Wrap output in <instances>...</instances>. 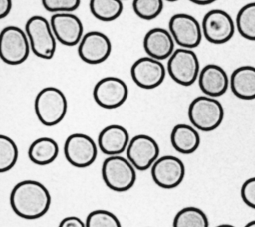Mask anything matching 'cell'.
Returning <instances> with one entry per match:
<instances>
[{"label":"cell","instance_id":"cell-11","mask_svg":"<svg viewBox=\"0 0 255 227\" xmlns=\"http://www.w3.org/2000/svg\"><path fill=\"white\" fill-rule=\"evenodd\" d=\"M128 88L125 81L118 77L102 78L94 87L93 98L103 109L113 110L120 108L128 99Z\"/></svg>","mask_w":255,"mask_h":227},{"label":"cell","instance_id":"cell-6","mask_svg":"<svg viewBox=\"0 0 255 227\" xmlns=\"http://www.w3.org/2000/svg\"><path fill=\"white\" fill-rule=\"evenodd\" d=\"M31 45L26 31L17 26H7L0 34V57L8 65L23 64L29 57Z\"/></svg>","mask_w":255,"mask_h":227},{"label":"cell","instance_id":"cell-22","mask_svg":"<svg viewBox=\"0 0 255 227\" xmlns=\"http://www.w3.org/2000/svg\"><path fill=\"white\" fill-rule=\"evenodd\" d=\"M59 154L58 142L48 136L35 139L29 146L28 156L37 165H48L56 160Z\"/></svg>","mask_w":255,"mask_h":227},{"label":"cell","instance_id":"cell-23","mask_svg":"<svg viewBox=\"0 0 255 227\" xmlns=\"http://www.w3.org/2000/svg\"><path fill=\"white\" fill-rule=\"evenodd\" d=\"M123 10V0H90L91 13L103 22L115 21L122 15Z\"/></svg>","mask_w":255,"mask_h":227},{"label":"cell","instance_id":"cell-19","mask_svg":"<svg viewBox=\"0 0 255 227\" xmlns=\"http://www.w3.org/2000/svg\"><path fill=\"white\" fill-rule=\"evenodd\" d=\"M129 140V134L126 127L120 124H110L100 131L98 146L108 156L121 155L127 150Z\"/></svg>","mask_w":255,"mask_h":227},{"label":"cell","instance_id":"cell-7","mask_svg":"<svg viewBox=\"0 0 255 227\" xmlns=\"http://www.w3.org/2000/svg\"><path fill=\"white\" fill-rule=\"evenodd\" d=\"M200 70L199 60L192 49L176 48L167 59V74L180 86H191L197 81Z\"/></svg>","mask_w":255,"mask_h":227},{"label":"cell","instance_id":"cell-32","mask_svg":"<svg viewBox=\"0 0 255 227\" xmlns=\"http://www.w3.org/2000/svg\"><path fill=\"white\" fill-rule=\"evenodd\" d=\"M12 0H0V18L7 17L12 10Z\"/></svg>","mask_w":255,"mask_h":227},{"label":"cell","instance_id":"cell-33","mask_svg":"<svg viewBox=\"0 0 255 227\" xmlns=\"http://www.w3.org/2000/svg\"><path fill=\"white\" fill-rule=\"evenodd\" d=\"M188 1H190L191 3L196 4V5H209L213 2H215L216 0H188Z\"/></svg>","mask_w":255,"mask_h":227},{"label":"cell","instance_id":"cell-28","mask_svg":"<svg viewBox=\"0 0 255 227\" xmlns=\"http://www.w3.org/2000/svg\"><path fill=\"white\" fill-rule=\"evenodd\" d=\"M86 227H122V224L113 212L105 209H96L88 214Z\"/></svg>","mask_w":255,"mask_h":227},{"label":"cell","instance_id":"cell-24","mask_svg":"<svg viewBox=\"0 0 255 227\" xmlns=\"http://www.w3.org/2000/svg\"><path fill=\"white\" fill-rule=\"evenodd\" d=\"M172 227H209V221L202 209L186 206L175 214Z\"/></svg>","mask_w":255,"mask_h":227},{"label":"cell","instance_id":"cell-9","mask_svg":"<svg viewBox=\"0 0 255 227\" xmlns=\"http://www.w3.org/2000/svg\"><path fill=\"white\" fill-rule=\"evenodd\" d=\"M168 31L179 48H196L203 37L201 23L185 13H177L170 17Z\"/></svg>","mask_w":255,"mask_h":227},{"label":"cell","instance_id":"cell-31","mask_svg":"<svg viewBox=\"0 0 255 227\" xmlns=\"http://www.w3.org/2000/svg\"><path fill=\"white\" fill-rule=\"evenodd\" d=\"M59 227H86V222L78 216H67L61 220Z\"/></svg>","mask_w":255,"mask_h":227},{"label":"cell","instance_id":"cell-16","mask_svg":"<svg viewBox=\"0 0 255 227\" xmlns=\"http://www.w3.org/2000/svg\"><path fill=\"white\" fill-rule=\"evenodd\" d=\"M50 23L57 41L65 46H78L85 35L81 19L73 12L53 14Z\"/></svg>","mask_w":255,"mask_h":227},{"label":"cell","instance_id":"cell-14","mask_svg":"<svg viewBox=\"0 0 255 227\" xmlns=\"http://www.w3.org/2000/svg\"><path fill=\"white\" fill-rule=\"evenodd\" d=\"M126 153L136 170L144 171L151 168L159 157V146L153 137L137 134L130 138Z\"/></svg>","mask_w":255,"mask_h":227},{"label":"cell","instance_id":"cell-27","mask_svg":"<svg viewBox=\"0 0 255 227\" xmlns=\"http://www.w3.org/2000/svg\"><path fill=\"white\" fill-rule=\"evenodd\" d=\"M163 0H132L134 14L142 20H152L160 15Z\"/></svg>","mask_w":255,"mask_h":227},{"label":"cell","instance_id":"cell-21","mask_svg":"<svg viewBox=\"0 0 255 227\" xmlns=\"http://www.w3.org/2000/svg\"><path fill=\"white\" fill-rule=\"evenodd\" d=\"M197 130L198 129L190 124H175L170 132V142L172 147L182 154H190L194 152L200 144V136Z\"/></svg>","mask_w":255,"mask_h":227},{"label":"cell","instance_id":"cell-29","mask_svg":"<svg viewBox=\"0 0 255 227\" xmlns=\"http://www.w3.org/2000/svg\"><path fill=\"white\" fill-rule=\"evenodd\" d=\"M43 7L51 13H71L81 5V0H42Z\"/></svg>","mask_w":255,"mask_h":227},{"label":"cell","instance_id":"cell-13","mask_svg":"<svg viewBox=\"0 0 255 227\" xmlns=\"http://www.w3.org/2000/svg\"><path fill=\"white\" fill-rule=\"evenodd\" d=\"M154 183L164 189L177 187L184 178L185 166L182 160L174 155L159 156L150 168Z\"/></svg>","mask_w":255,"mask_h":227},{"label":"cell","instance_id":"cell-34","mask_svg":"<svg viewBox=\"0 0 255 227\" xmlns=\"http://www.w3.org/2000/svg\"><path fill=\"white\" fill-rule=\"evenodd\" d=\"M244 227H255V219L254 220H251L249 222H247Z\"/></svg>","mask_w":255,"mask_h":227},{"label":"cell","instance_id":"cell-18","mask_svg":"<svg viewBox=\"0 0 255 227\" xmlns=\"http://www.w3.org/2000/svg\"><path fill=\"white\" fill-rule=\"evenodd\" d=\"M198 86L200 91L208 97L217 98L224 95L229 88V77L223 68L215 64L204 66L199 73Z\"/></svg>","mask_w":255,"mask_h":227},{"label":"cell","instance_id":"cell-4","mask_svg":"<svg viewBox=\"0 0 255 227\" xmlns=\"http://www.w3.org/2000/svg\"><path fill=\"white\" fill-rule=\"evenodd\" d=\"M32 53L41 59H52L57 50V39L50 21L41 16L34 15L28 19L25 26Z\"/></svg>","mask_w":255,"mask_h":227},{"label":"cell","instance_id":"cell-15","mask_svg":"<svg viewBox=\"0 0 255 227\" xmlns=\"http://www.w3.org/2000/svg\"><path fill=\"white\" fill-rule=\"evenodd\" d=\"M112 53L110 38L100 31L86 33L78 45L80 59L89 65L104 63Z\"/></svg>","mask_w":255,"mask_h":227},{"label":"cell","instance_id":"cell-12","mask_svg":"<svg viewBox=\"0 0 255 227\" xmlns=\"http://www.w3.org/2000/svg\"><path fill=\"white\" fill-rule=\"evenodd\" d=\"M166 72L161 61L149 56L137 59L130 67V77L133 83L144 90L159 87L165 79Z\"/></svg>","mask_w":255,"mask_h":227},{"label":"cell","instance_id":"cell-10","mask_svg":"<svg viewBox=\"0 0 255 227\" xmlns=\"http://www.w3.org/2000/svg\"><path fill=\"white\" fill-rule=\"evenodd\" d=\"M201 28L203 37L211 44H224L234 35L235 22L224 10L212 9L202 18Z\"/></svg>","mask_w":255,"mask_h":227},{"label":"cell","instance_id":"cell-8","mask_svg":"<svg viewBox=\"0 0 255 227\" xmlns=\"http://www.w3.org/2000/svg\"><path fill=\"white\" fill-rule=\"evenodd\" d=\"M98 143L88 134L75 132L64 143V154L70 164L85 168L94 163L98 155Z\"/></svg>","mask_w":255,"mask_h":227},{"label":"cell","instance_id":"cell-36","mask_svg":"<svg viewBox=\"0 0 255 227\" xmlns=\"http://www.w3.org/2000/svg\"><path fill=\"white\" fill-rule=\"evenodd\" d=\"M165 1H167V2H175L177 0H165Z\"/></svg>","mask_w":255,"mask_h":227},{"label":"cell","instance_id":"cell-20","mask_svg":"<svg viewBox=\"0 0 255 227\" xmlns=\"http://www.w3.org/2000/svg\"><path fill=\"white\" fill-rule=\"evenodd\" d=\"M229 88L235 97L241 100L255 99V67L241 66L235 69L229 78Z\"/></svg>","mask_w":255,"mask_h":227},{"label":"cell","instance_id":"cell-26","mask_svg":"<svg viewBox=\"0 0 255 227\" xmlns=\"http://www.w3.org/2000/svg\"><path fill=\"white\" fill-rule=\"evenodd\" d=\"M19 150L16 142L5 134L0 135V172L11 170L17 163Z\"/></svg>","mask_w":255,"mask_h":227},{"label":"cell","instance_id":"cell-35","mask_svg":"<svg viewBox=\"0 0 255 227\" xmlns=\"http://www.w3.org/2000/svg\"><path fill=\"white\" fill-rule=\"evenodd\" d=\"M215 227H235V226H233V225H231V224L223 223V224H219V225H217V226H215Z\"/></svg>","mask_w":255,"mask_h":227},{"label":"cell","instance_id":"cell-3","mask_svg":"<svg viewBox=\"0 0 255 227\" xmlns=\"http://www.w3.org/2000/svg\"><path fill=\"white\" fill-rule=\"evenodd\" d=\"M191 125L201 131H212L222 122L224 110L216 98L199 96L193 99L187 110Z\"/></svg>","mask_w":255,"mask_h":227},{"label":"cell","instance_id":"cell-17","mask_svg":"<svg viewBox=\"0 0 255 227\" xmlns=\"http://www.w3.org/2000/svg\"><path fill=\"white\" fill-rule=\"evenodd\" d=\"M175 45L170 32L159 27L148 30L142 41L146 55L159 61L167 60L174 52Z\"/></svg>","mask_w":255,"mask_h":227},{"label":"cell","instance_id":"cell-5","mask_svg":"<svg viewBox=\"0 0 255 227\" xmlns=\"http://www.w3.org/2000/svg\"><path fill=\"white\" fill-rule=\"evenodd\" d=\"M102 177L110 189L117 192H125L135 183L136 168L128 157L111 155L102 164Z\"/></svg>","mask_w":255,"mask_h":227},{"label":"cell","instance_id":"cell-30","mask_svg":"<svg viewBox=\"0 0 255 227\" xmlns=\"http://www.w3.org/2000/svg\"><path fill=\"white\" fill-rule=\"evenodd\" d=\"M242 201L250 208L255 209V176L246 179L240 188Z\"/></svg>","mask_w":255,"mask_h":227},{"label":"cell","instance_id":"cell-1","mask_svg":"<svg viewBox=\"0 0 255 227\" xmlns=\"http://www.w3.org/2000/svg\"><path fill=\"white\" fill-rule=\"evenodd\" d=\"M51 194L40 181L26 179L18 182L10 194L13 211L24 219H38L44 216L51 206Z\"/></svg>","mask_w":255,"mask_h":227},{"label":"cell","instance_id":"cell-25","mask_svg":"<svg viewBox=\"0 0 255 227\" xmlns=\"http://www.w3.org/2000/svg\"><path fill=\"white\" fill-rule=\"evenodd\" d=\"M236 30L246 40L255 41V2L241 7L235 19Z\"/></svg>","mask_w":255,"mask_h":227},{"label":"cell","instance_id":"cell-2","mask_svg":"<svg viewBox=\"0 0 255 227\" xmlns=\"http://www.w3.org/2000/svg\"><path fill=\"white\" fill-rule=\"evenodd\" d=\"M34 108L36 115L42 124L54 126L65 118L68 111V101L60 89L46 87L37 94Z\"/></svg>","mask_w":255,"mask_h":227}]
</instances>
